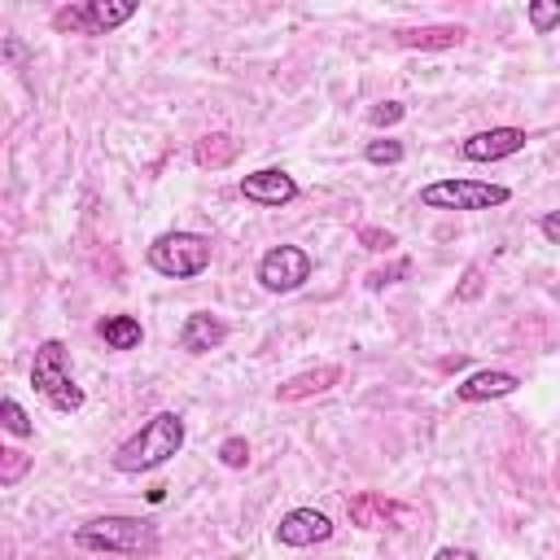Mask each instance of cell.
<instances>
[{
    "instance_id": "26",
    "label": "cell",
    "mask_w": 560,
    "mask_h": 560,
    "mask_svg": "<svg viewBox=\"0 0 560 560\" xmlns=\"http://www.w3.org/2000/svg\"><path fill=\"white\" fill-rule=\"evenodd\" d=\"M538 228H542V236H547L551 245H560V210H547V214L538 219Z\"/></svg>"
},
{
    "instance_id": "1",
    "label": "cell",
    "mask_w": 560,
    "mask_h": 560,
    "mask_svg": "<svg viewBox=\"0 0 560 560\" xmlns=\"http://www.w3.org/2000/svg\"><path fill=\"white\" fill-rule=\"evenodd\" d=\"M179 451H184V420L175 411H158L114 451V468L118 472H153Z\"/></svg>"
},
{
    "instance_id": "14",
    "label": "cell",
    "mask_w": 560,
    "mask_h": 560,
    "mask_svg": "<svg viewBox=\"0 0 560 560\" xmlns=\"http://www.w3.org/2000/svg\"><path fill=\"white\" fill-rule=\"evenodd\" d=\"M83 18H88V35H109L136 18V4L131 0H88Z\"/></svg>"
},
{
    "instance_id": "11",
    "label": "cell",
    "mask_w": 560,
    "mask_h": 560,
    "mask_svg": "<svg viewBox=\"0 0 560 560\" xmlns=\"http://www.w3.org/2000/svg\"><path fill=\"white\" fill-rule=\"evenodd\" d=\"M516 389H521V376L516 372H508V368H481V372H472V376H464L455 385V398L459 402H490V398H508Z\"/></svg>"
},
{
    "instance_id": "17",
    "label": "cell",
    "mask_w": 560,
    "mask_h": 560,
    "mask_svg": "<svg viewBox=\"0 0 560 560\" xmlns=\"http://www.w3.org/2000/svg\"><path fill=\"white\" fill-rule=\"evenodd\" d=\"M464 26H416V31H398L402 48H455L464 44Z\"/></svg>"
},
{
    "instance_id": "3",
    "label": "cell",
    "mask_w": 560,
    "mask_h": 560,
    "mask_svg": "<svg viewBox=\"0 0 560 560\" xmlns=\"http://www.w3.org/2000/svg\"><path fill=\"white\" fill-rule=\"evenodd\" d=\"M31 385H35V394H39L52 411H61V416H74V411L83 407V389L74 385L70 363H66V346H61L57 337H48V341L35 346Z\"/></svg>"
},
{
    "instance_id": "10",
    "label": "cell",
    "mask_w": 560,
    "mask_h": 560,
    "mask_svg": "<svg viewBox=\"0 0 560 560\" xmlns=\"http://www.w3.org/2000/svg\"><path fill=\"white\" fill-rule=\"evenodd\" d=\"M346 512H350V521H354L359 529H402V525H407V508H398L394 499L372 494V490L354 494V499L346 503Z\"/></svg>"
},
{
    "instance_id": "24",
    "label": "cell",
    "mask_w": 560,
    "mask_h": 560,
    "mask_svg": "<svg viewBox=\"0 0 560 560\" xmlns=\"http://www.w3.org/2000/svg\"><path fill=\"white\" fill-rule=\"evenodd\" d=\"M359 241H363L368 249H376V254H381V249H394V232H381V228H363Z\"/></svg>"
},
{
    "instance_id": "8",
    "label": "cell",
    "mask_w": 560,
    "mask_h": 560,
    "mask_svg": "<svg viewBox=\"0 0 560 560\" xmlns=\"http://www.w3.org/2000/svg\"><path fill=\"white\" fill-rule=\"evenodd\" d=\"M525 149V131L521 127H490V131H472L468 140H459V153L468 162H503L512 153Z\"/></svg>"
},
{
    "instance_id": "23",
    "label": "cell",
    "mask_w": 560,
    "mask_h": 560,
    "mask_svg": "<svg viewBox=\"0 0 560 560\" xmlns=\"http://www.w3.org/2000/svg\"><path fill=\"white\" fill-rule=\"evenodd\" d=\"M402 105L398 101H381V105H372V114H368V122L372 127H394V122H402Z\"/></svg>"
},
{
    "instance_id": "21",
    "label": "cell",
    "mask_w": 560,
    "mask_h": 560,
    "mask_svg": "<svg viewBox=\"0 0 560 560\" xmlns=\"http://www.w3.org/2000/svg\"><path fill=\"white\" fill-rule=\"evenodd\" d=\"M0 486H18L22 481V472L31 468V455L26 451H18V446H9V451H0Z\"/></svg>"
},
{
    "instance_id": "7",
    "label": "cell",
    "mask_w": 560,
    "mask_h": 560,
    "mask_svg": "<svg viewBox=\"0 0 560 560\" xmlns=\"http://www.w3.org/2000/svg\"><path fill=\"white\" fill-rule=\"evenodd\" d=\"M298 192H302L298 179H293L289 171H280V166H262V171L241 175V197L254 201V206H271V210H280V206L298 201Z\"/></svg>"
},
{
    "instance_id": "13",
    "label": "cell",
    "mask_w": 560,
    "mask_h": 560,
    "mask_svg": "<svg viewBox=\"0 0 560 560\" xmlns=\"http://www.w3.org/2000/svg\"><path fill=\"white\" fill-rule=\"evenodd\" d=\"M337 381H341V368H337V363H324V368H315V372H298V376H289V381L276 389V398L298 402V398H311V394L332 389Z\"/></svg>"
},
{
    "instance_id": "12",
    "label": "cell",
    "mask_w": 560,
    "mask_h": 560,
    "mask_svg": "<svg viewBox=\"0 0 560 560\" xmlns=\"http://www.w3.org/2000/svg\"><path fill=\"white\" fill-rule=\"evenodd\" d=\"M223 341H228V324L219 315H210V311H192L179 324V350H188V354H210Z\"/></svg>"
},
{
    "instance_id": "6",
    "label": "cell",
    "mask_w": 560,
    "mask_h": 560,
    "mask_svg": "<svg viewBox=\"0 0 560 560\" xmlns=\"http://www.w3.org/2000/svg\"><path fill=\"white\" fill-rule=\"evenodd\" d=\"M311 280V254L302 245H271L258 258V284L267 293H293Z\"/></svg>"
},
{
    "instance_id": "5",
    "label": "cell",
    "mask_w": 560,
    "mask_h": 560,
    "mask_svg": "<svg viewBox=\"0 0 560 560\" xmlns=\"http://www.w3.org/2000/svg\"><path fill=\"white\" fill-rule=\"evenodd\" d=\"M512 197L508 184H490V179H433L416 192V201L424 210H490L503 206Z\"/></svg>"
},
{
    "instance_id": "19",
    "label": "cell",
    "mask_w": 560,
    "mask_h": 560,
    "mask_svg": "<svg viewBox=\"0 0 560 560\" xmlns=\"http://www.w3.org/2000/svg\"><path fill=\"white\" fill-rule=\"evenodd\" d=\"M402 153H407L402 140H389V136H385V140H368V149H363V158H368L372 166H398Z\"/></svg>"
},
{
    "instance_id": "18",
    "label": "cell",
    "mask_w": 560,
    "mask_h": 560,
    "mask_svg": "<svg viewBox=\"0 0 560 560\" xmlns=\"http://www.w3.org/2000/svg\"><path fill=\"white\" fill-rule=\"evenodd\" d=\"M525 18H529L534 35H551V31L560 26V0H534V4L525 9Z\"/></svg>"
},
{
    "instance_id": "2",
    "label": "cell",
    "mask_w": 560,
    "mask_h": 560,
    "mask_svg": "<svg viewBox=\"0 0 560 560\" xmlns=\"http://www.w3.org/2000/svg\"><path fill=\"white\" fill-rule=\"evenodd\" d=\"M158 525L140 516H96L74 529V547L105 551V556H153L158 551Z\"/></svg>"
},
{
    "instance_id": "4",
    "label": "cell",
    "mask_w": 560,
    "mask_h": 560,
    "mask_svg": "<svg viewBox=\"0 0 560 560\" xmlns=\"http://www.w3.org/2000/svg\"><path fill=\"white\" fill-rule=\"evenodd\" d=\"M144 258H149V267H153L158 276H166V280H192V276H201V271L210 267V236L175 228V232L153 236V245H149Z\"/></svg>"
},
{
    "instance_id": "15",
    "label": "cell",
    "mask_w": 560,
    "mask_h": 560,
    "mask_svg": "<svg viewBox=\"0 0 560 560\" xmlns=\"http://www.w3.org/2000/svg\"><path fill=\"white\" fill-rule=\"evenodd\" d=\"M236 153H241V140H236V136H228V131L201 136V140L192 144V158H197V166H210V171H219V166L236 162Z\"/></svg>"
},
{
    "instance_id": "22",
    "label": "cell",
    "mask_w": 560,
    "mask_h": 560,
    "mask_svg": "<svg viewBox=\"0 0 560 560\" xmlns=\"http://www.w3.org/2000/svg\"><path fill=\"white\" fill-rule=\"evenodd\" d=\"M219 464H223V468H245V464H249V442L236 438V433L223 438V442H219Z\"/></svg>"
},
{
    "instance_id": "20",
    "label": "cell",
    "mask_w": 560,
    "mask_h": 560,
    "mask_svg": "<svg viewBox=\"0 0 560 560\" xmlns=\"http://www.w3.org/2000/svg\"><path fill=\"white\" fill-rule=\"evenodd\" d=\"M0 416H4V429H9L13 438H31V433H35V424H31V416L22 411L18 398H4V402H0Z\"/></svg>"
},
{
    "instance_id": "16",
    "label": "cell",
    "mask_w": 560,
    "mask_h": 560,
    "mask_svg": "<svg viewBox=\"0 0 560 560\" xmlns=\"http://www.w3.org/2000/svg\"><path fill=\"white\" fill-rule=\"evenodd\" d=\"M96 332L105 337L109 350H136V346L144 341V328H140L136 315H105V319L96 324Z\"/></svg>"
},
{
    "instance_id": "9",
    "label": "cell",
    "mask_w": 560,
    "mask_h": 560,
    "mask_svg": "<svg viewBox=\"0 0 560 560\" xmlns=\"http://www.w3.org/2000/svg\"><path fill=\"white\" fill-rule=\"evenodd\" d=\"M276 538H280V547H315V542L332 538V521L315 508H293V512L280 516Z\"/></svg>"
},
{
    "instance_id": "27",
    "label": "cell",
    "mask_w": 560,
    "mask_h": 560,
    "mask_svg": "<svg viewBox=\"0 0 560 560\" xmlns=\"http://www.w3.org/2000/svg\"><path fill=\"white\" fill-rule=\"evenodd\" d=\"M433 560H481L477 551H468V547H438L433 551Z\"/></svg>"
},
{
    "instance_id": "25",
    "label": "cell",
    "mask_w": 560,
    "mask_h": 560,
    "mask_svg": "<svg viewBox=\"0 0 560 560\" xmlns=\"http://www.w3.org/2000/svg\"><path fill=\"white\" fill-rule=\"evenodd\" d=\"M481 293V267H468L464 271V284H459V302H472Z\"/></svg>"
}]
</instances>
